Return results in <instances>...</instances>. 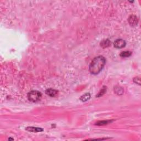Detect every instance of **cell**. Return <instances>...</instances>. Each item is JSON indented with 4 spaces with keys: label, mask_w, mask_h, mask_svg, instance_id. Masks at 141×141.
Wrapping results in <instances>:
<instances>
[{
    "label": "cell",
    "mask_w": 141,
    "mask_h": 141,
    "mask_svg": "<svg viewBox=\"0 0 141 141\" xmlns=\"http://www.w3.org/2000/svg\"><path fill=\"white\" fill-rule=\"evenodd\" d=\"M126 42L124 40L121 39H116L114 42V45L116 49H122L126 46Z\"/></svg>",
    "instance_id": "3957f363"
},
{
    "label": "cell",
    "mask_w": 141,
    "mask_h": 141,
    "mask_svg": "<svg viewBox=\"0 0 141 141\" xmlns=\"http://www.w3.org/2000/svg\"><path fill=\"white\" fill-rule=\"evenodd\" d=\"M131 55H132V53H131V51H125L121 52L120 56L122 57H128L131 56Z\"/></svg>",
    "instance_id": "9c48e42d"
},
{
    "label": "cell",
    "mask_w": 141,
    "mask_h": 141,
    "mask_svg": "<svg viewBox=\"0 0 141 141\" xmlns=\"http://www.w3.org/2000/svg\"><path fill=\"white\" fill-rule=\"evenodd\" d=\"M106 63V59L102 56H99L94 58L90 63L89 69L91 74H97L101 72Z\"/></svg>",
    "instance_id": "6da1fadb"
},
{
    "label": "cell",
    "mask_w": 141,
    "mask_h": 141,
    "mask_svg": "<svg viewBox=\"0 0 141 141\" xmlns=\"http://www.w3.org/2000/svg\"><path fill=\"white\" fill-rule=\"evenodd\" d=\"M90 97H91V95H90V94L89 93H87L84 94L82 96H81V97L80 98V100L81 101H86L88 100L89 99H90Z\"/></svg>",
    "instance_id": "ba28073f"
},
{
    "label": "cell",
    "mask_w": 141,
    "mask_h": 141,
    "mask_svg": "<svg viewBox=\"0 0 141 141\" xmlns=\"http://www.w3.org/2000/svg\"><path fill=\"white\" fill-rule=\"evenodd\" d=\"M111 121H99L96 123V125H98V126H103V125H107L108 123H110Z\"/></svg>",
    "instance_id": "8fae6325"
},
{
    "label": "cell",
    "mask_w": 141,
    "mask_h": 141,
    "mask_svg": "<svg viewBox=\"0 0 141 141\" xmlns=\"http://www.w3.org/2000/svg\"><path fill=\"white\" fill-rule=\"evenodd\" d=\"M26 130L32 132H40L43 131V129L40 127H27Z\"/></svg>",
    "instance_id": "8992f818"
},
{
    "label": "cell",
    "mask_w": 141,
    "mask_h": 141,
    "mask_svg": "<svg viewBox=\"0 0 141 141\" xmlns=\"http://www.w3.org/2000/svg\"><path fill=\"white\" fill-rule=\"evenodd\" d=\"M115 93H116L118 95H122L123 94V89L122 88L120 87H115Z\"/></svg>",
    "instance_id": "30bf717a"
},
{
    "label": "cell",
    "mask_w": 141,
    "mask_h": 141,
    "mask_svg": "<svg viewBox=\"0 0 141 141\" xmlns=\"http://www.w3.org/2000/svg\"><path fill=\"white\" fill-rule=\"evenodd\" d=\"M106 88H107L104 87L103 89H102L101 91H100L99 93V94H98V95H96V96H98V97H99V96H101L103 95V94L106 92V91H107V89H106Z\"/></svg>",
    "instance_id": "7c38bea8"
},
{
    "label": "cell",
    "mask_w": 141,
    "mask_h": 141,
    "mask_svg": "<svg viewBox=\"0 0 141 141\" xmlns=\"http://www.w3.org/2000/svg\"><path fill=\"white\" fill-rule=\"evenodd\" d=\"M41 93L37 90H32L28 93V98L29 101L36 102L40 99L41 97Z\"/></svg>",
    "instance_id": "7a4b0ae2"
},
{
    "label": "cell",
    "mask_w": 141,
    "mask_h": 141,
    "mask_svg": "<svg viewBox=\"0 0 141 141\" xmlns=\"http://www.w3.org/2000/svg\"><path fill=\"white\" fill-rule=\"evenodd\" d=\"M134 82L135 83L141 85V78H140V77H137L134 79Z\"/></svg>",
    "instance_id": "4fadbf2b"
},
{
    "label": "cell",
    "mask_w": 141,
    "mask_h": 141,
    "mask_svg": "<svg viewBox=\"0 0 141 141\" xmlns=\"http://www.w3.org/2000/svg\"><path fill=\"white\" fill-rule=\"evenodd\" d=\"M111 45V41L107 39L103 40L101 42H100V46L103 48H106L109 47Z\"/></svg>",
    "instance_id": "52a82bcc"
},
{
    "label": "cell",
    "mask_w": 141,
    "mask_h": 141,
    "mask_svg": "<svg viewBox=\"0 0 141 141\" xmlns=\"http://www.w3.org/2000/svg\"><path fill=\"white\" fill-rule=\"evenodd\" d=\"M45 93L47 94V95L51 96V97H55V96H56L57 94L58 91L56 90L50 88L47 89L46 90Z\"/></svg>",
    "instance_id": "5b68a950"
},
{
    "label": "cell",
    "mask_w": 141,
    "mask_h": 141,
    "mask_svg": "<svg viewBox=\"0 0 141 141\" xmlns=\"http://www.w3.org/2000/svg\"><path fill=\"white\" fill-rule=\"evenodd\" d=\"M138 22V18L136 15H131L128 18V22L130 23V24L132 26H135L137 24Z\"/></svg>",
    "instance_id": "277c9868"
}]
</instances>
